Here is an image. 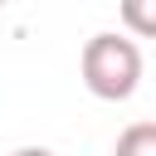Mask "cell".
Wrapping results in <instances>:
<instances>
[{"label": "cell", "mask_w": 156, "mask_h": 156, "mask_svg": "<svg viewBox=\"0 0 156 156\" xmlns=\"http://www.w3.org/2000/svg\"><path fill=\"white\" fill-rule=\"evenodd\" d=\"M83 83L93 98L102 102H127L141 83V49L127 39V34H93L83 44Z\"/></svg>", "instance_id": "6da1fadb"}, {"label": "cell", "mask_w": 156, "mask_h": 156, "mask_svg": "<svg viewBox=\"0 0 156 156\" xmlns=\"http://www.w3.org/2000/svg\"><path fill=\"white\" fill-rule=\"evenodd\" d=\"M112 156H156V122H132L117 136Z\"/></svg>", "instance_id": "7a4b0ae2"}, {"label": "cell", "mask_w": 156, "mask_h": 156, "mask_svg": "<svg viewBox=\"0 0 156 156\" xmlns=\"http://www.w3.org/2000/svg\"><path fill=\"white\" fill-rule=\"evenodd\" d=\"M122 24L141 39H156V0H122Z\"/></svg>", "instance_id": "3957f363"}, {"label": "cell", "mask_w": 156, "mask_h": 156, "mask_svg": "<svg viewBox=\"0 0 156 156\" xmlns=\"http://www.w3.org/2000/svg\"><path fill=\"white\" fill-rule=\"evenodd\" d=\"M10 156H54L49 146H20V151H10Z\"/></svg>", "instance_id": "277c9868"}]
</instances>
